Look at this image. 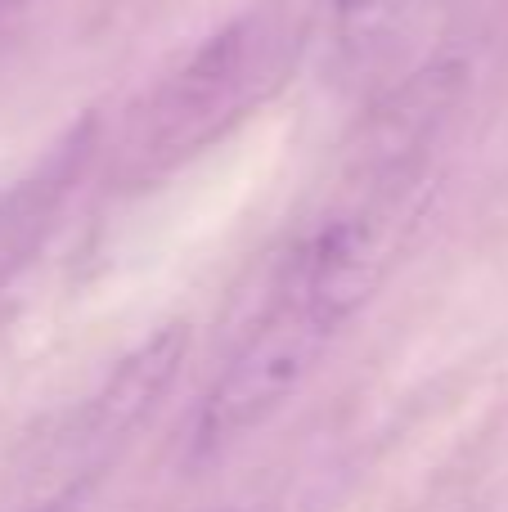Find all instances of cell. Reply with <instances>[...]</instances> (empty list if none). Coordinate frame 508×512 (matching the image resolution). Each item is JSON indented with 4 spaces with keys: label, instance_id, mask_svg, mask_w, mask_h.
<instances>
[{
    "label": "cell",
    "instance_id": "1",
    "mask_svg": "<svg viewBox=\"0 0 508 512\" xmlns=\"http://www.w3.org/2000/svg\"><path fill=\"white\" fill-rule=\"evenodd\" d=\"M297 45H302V23H293L288 5H261L230 23L158 95L149 126L153 149L185 153L239 122L252 104L279 90L297 59Z\"/></svg>",
    "mask_w": 508,
    "mask_h": 512
},
{
    "label": "cell",
    "instance_id": "2",
    "mask_svg": "<svg viewBox=\"0 0 508 512\" xmlns=\"http://www.w3.org/2000/svg\"><path fill=\"white\" fill-rule=\"evenodd\" d=\"M333 328L320 315H311L297 292H288L230 355L225 373L212 382L198 414V436L207 445H221L230 436L261 427L275 409H284L311 378L320 351L329 346Z\"/></svg>",
    "mask_w": 508,
    "mask_h": 512
},
{
    "label": "cell",
    "instance_id": "3",
    "mask_svg": "<svg viewBox=\"0 0 508 512\" xmlns=\"http://www.w3.org/2000/svg\"><path fill=\"white\" fill-rule=\"evenodd\" d=\"M396 248H401V216L387 207L333 216L306 248L293 292L311 306V315H320L338 333L387 279Z\"/></svg>",
    "mask_w": 508,
    "mask_h": 512
},
{
    "label": "cell",
    "instance_id": "4",
    "mask_svg": "<svg viewBox=\"0 0 508 512\" xmlns=\"http://www.w3.org/2000/svg\"><path fill=\"white\" fill-rule=\"evenodd\" d=\"M189 351V328L167 324L140 342L113 373H108L104 391L95 396V409H90V432L95 436H117L144 414L153 409V400L171 387L180 360Z\"/></svg>",
    "mask_w": 508,
    "mask_h": 512
},
{
    "label": "cell",
    "instance_id": "5",
    "mask_svg": "<svg viewBox=\"0 0 508 512\" xmlns=\"http://www.w3.org/2000/svg\"><path fill=\"white\" fill-rule=\"evenodd\" d=\"M338 9V32L347 45H369L396 23V14L405 9V0H333Z\"/></svg>",
    "mask_w": 508,
    "mask_h": 512
}]
</instances>
